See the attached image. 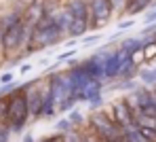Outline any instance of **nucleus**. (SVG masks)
Masks as SVG:
<instances>
[{"label":"nucleus","instance_id":"26","mask_svg":"<svg viewBox=\"0 0 156 142\" xmlns=\"http://www.w3.org/2000/svg\"><path fill=\"white\" fill-rule=\"evenodd\" d=\"M2 127H4V125H2V123H0V129H2Z\"/></svg>","mask_w":156,"mask_h":142},{"label":"nucleus","instance_id":"17","mask_svg":"<svg viewBox=\"0 0 156 142\" xmlns=\"http://www.w3.org/2000/svg\"><path fill=\"white\" fill-rule=\"evenodd\" d=\"M78 142H101V140H99V138H97L95 134H93V136H87V134H80V140H78Z\"/></svg>","mask_w":156,"mask_h":142},{"label":"nucleus","instance_id":"10","mask_svg":"<svg viewBox=\"0 0 156 142\" xmlns=\"http://www.w3.org/2000/svg\"><path fill=\"white\" fill-rule=\"evenodd\" d=\"M118 49L125 51V53H129V55L133 57L135 53H139V51L146 49V38H125Z\"/></svg>","mask_w":156,"mask_h":142},{"label":"nucleus","instance_id":"25","mask_svg":"<svg viewBox=\"0 0 156 142\" xmlns=\"http://www.w3.org/2000/svg\"><path fill=\"white\" fill-rule=\"evenodd\" d=\"M0 49H2V30H0Z\"/></svg>","mask_w":156,"mask_h":142},{"label":"nucleus","instance_id":"12","mask_svg":"<svg viewBox=\"0 0 156 142\" xmlns=\"http://www.w3.org/2000/svg\"><path fill=\"white\" fill-rule=\"evenodd\" d=\"M150 4H152V0H129V9H127V13H129V15H137V13L146 11Z\"/></svg>","mask_w":156,"mask_h":142},{"label":"nucleus","instance_id":"1","mask_svg":"<svg viewBox=\"0 0 156 142\" xmlns=\"http://www.w3.org/2000/svg\"><path fill=\"white\" fill-rule=\"evenodd\" d=\"M61 28L53 21V17H44L36 28L32 30V38H30V47L27 51H34V49H42V47H51L57 45L59 38H61Z\"/></svg>","mask_w":156,"mask_h":142},{"label":"nucleus","instance_id":"15","mask_svg":"<svg viewBox=\"0 0 156 142\" xmlns=\"http://www.w3.org/2000/svg\"><path fill=\"white\" fill-rule=\"evenodd\" d=\"M57 129H59L61 134H70V132H74V125H72L70 119H61V121L57 123Z\"/></svg>","mask_w":156,"mask_h":142},{"label":"nucleus","instance_id":"27","mask_svg":"<svg viewBox=\"0 0 156 142\" xmlns=\"http://www.w3.org/2000/svg\"><path fill=\"white\" fill-rule=\"evenodd\" d=\"M32 2H34V0H30V4H32Z\"/></svg>","mask_w":156,"mask_h":142},{"label":"nucleus","instance_id":"4","mask_svg":"<svg viewBox=\"0 0 156 142\" xmlns=\"http://www.w3.org/2000/svg\"><path fill=\"white\" fill-rule=\"evenodd\" d=\"M23 93H26L27 106H30V114L32 117H42V106L47 100V87H36V83H26L23 85Z\"/></svg>","mask_w":156,"mask_h":142},{"label":"nucleus","instance_id":"21","mask_svg":"<svg viewBox=\"0 0 156 142\" xmlns=\"http://www.w3.org/2000/svg\"><path fill=\"white\" fill-rule=\"evenodd\" d=\"M133 24H135L133 19H127V21H120V24H118V30H127V28H131Z\"/></svg>","mask_w":156,"mask_h":142},{"label":"nucleus","instance_id":"2","mask_svg":"<svg viewBox=\"0 0 156 142\" xmlns=\"http://www.w3.org/2000/svg\"><path fill=\"white\" fill-rule=\"evenodd\" d=\"M30 106H27L26 93H23V85L19 87L13 95H11V106H9V121H6V127L13 132V134H19L23 127H26L27 119H30Z\"/></svg>","mask_w":156,"mask_h":142},{"label":"nucleus","instance_id":"5","mask_svg":"<svg viewBox=\"0 0 156 142\" xmlns=\"http://www.w3.org/2000/svg\"><path fill=\"white\" fill-rule=\"evenodd\" d=\"M87 4L91 9V26H105L114 11L112 0H87Z\"/></svg>","mask_w":156,"mask_h":142},{"label":"nucleus","instance_id":"14","mask_svg":"<svg viewBox=\"0 0 156 142\" xmlns=\"http://www.w3.org/2000/svg\"><path fill=\"white\" fill-rule=\"evenodd\" d=\"M139 79H141L144 83H148V85H156V68H152V70H144V72H139Z\"/></svg>","mask_w":156,"mask_h":142},{"label":"nucleus","instance_id":"18","mask_svg":"<svg viewBox=\"0 0 156 142\" xmlns=\"http://www.w3.org/2000/svg\"><path fill=\"white\" fill-rule=\"evenodd\" d=\"M99 38H101L99 34H91V36H87L82 43H84V45H93V43H95V40H99Z\"/></svg>","mask_w":156,"mask_h":142},{"label":"nucleus","instance_id":"22","mask_svg":"<svg viewBox=\"0 0 156 142\" xmlns=\"http://www.w3.org/2000/svg\"><path fill=\"white\" fill-rule=\"evenodd\" d=\"M30 70H32V66H30V64H23V66L19 68V74H26V72H30Z\"/></svg>","mask_w":156,"mask_h":142},{"label":"nucleus","instance_id":"23","mask_svg":"<svg viewBox=\"0 0 156 142\" xmlns=\"http://www.w3.org/2000/svg\"><path fill=\"white\" fill-rule=\"evenodd\" d=\"M146 19H148V24H152V21L156 24V11H152V13H148V17H146Z\"/></svg>","mask_w":156,"mask_h":142},{"label":"nucleus","instance_id":"6","mask_svg":"<svg viewBox=\"0 0 156 142\" xmlns=\"http://www.w3.org/2000/svg\"><path fill=\"white\" fill-rule=\"evenodd\" d=\"M112 119H114V123H116L122 132L135 125V114H133V110L129 108V104H127L125 100L114 102V106H112Z\"/></svg>","mask_w":156,"mask_h":142},{"label":"nucleus","instance_id":"13","mask_svg":"<svg viewBox=\"0 0 156 142\" xmlns=\"http://www.w3.org/2000/svg\"><path fill=\"white\" fill-rule=\"evenodd\" d=\"M9 106H11V95L0 98V123L2 125H6L9 121Z\"/></svg>","mask_w":156,"mask_h":142},{"label":"nucleus","instance_id":"8","mask_svg":"<svg viewBox=\"0 0 156 142\" xmlns=\"http://www.w3.org/2000/svg\"><path fill=\"white\" fill-rule=\"evenodd\" d=\"M68 79H70V89H72V95H74V98H78V95L82 93V89L93 81V79L82 70V66H74V68L68 72Z\"/></svg>","mask_w":156,"mask_h":142},{"label":"nucleus","instance_id":"19","mask_svg":"<svg viewBox=\"0 0 156 142\" xmlns=\"http://www.w3.org/2000/svg\"><path fill=\"white\" fill-rule=\"evenodd\" d=\"M70 121H72V125L76 127V123H80V121H82V117H80V114H78L76 110H74V113L70 114Z\"/></svg>","mask_w":156,"mask_h":142},{"label":"nucleus","instance_id":"9","mask_svg":"<svg viewBox=\"0 0 156 142\" xmlns=\"http://www.w3.org/2000/svg\"><path fill=\"white\" fill-rule=\"evenodd\" d=\"M97 98H101V81H91L78 95V100L82 102H95Z\"/></svg>","mask_w":156,"mask_h":142},{"label":"nucleus","instance_id":"20","mask_svg":"<svg viewBox=\"0 0 156 142\" xmlns=\"http://www.w3.org/2000/svg\"><path fill=\"white\" fill-rule=\"evenodd\" d=\"M76 55V51H70V53H61V55L57 57V62H66V59H70V57Z\"/></svg>","mask_w":156,"mask_h":142},{"label":"nucleus","instance_id":"7","mask_svg":"<svg viewBox=\"0 0 156 142\" xmlns=\"http://www.w3.org/2000/svg\"><path fill=\"white\" fill-rule=\"evenodd\" d=\"M66 11L70 13L72 21H78V24H87L91 26V9L87 4V0H70Z\"/></svg>","mask_w":156,"mask_h":142},{"label":"nucleus","instance_id":"24","mask_svg":"<svg viewBox=\"0 0 156 142\" xmlns=\"http://www.w3.org/2000/svg\"><path fill=\"white\" fill-rule=\"evenodd\" d=\"M40 142H66L61 136H55V138H47V140H40Z\"/></svg>","mask_w":156,"mask_h":142},{"label":"nucleus","instance_id":"11","mask_svg":"<svg viewBox=\"0 0 156 142\" xmlns=\"http://www.w3.org/2000/svg\"><path fill=\"white\" fill-rule=\"evenodd\" d=\"M125 142H150V140L139 132L137 125H133V127H129V129H125Z\"/></svg>","mask_w":156,"mask_h":142},{"label":"nucleus","instance_id":"16","mask_svg":"<svg viewBox=\"0 0 156 142\" xmlns=\"http://www.w3.org/2000/svg\"><path fill=\"white\" fill-rule=\"evenodd\" d=\"M15 81V74L13 72H4L2 77H0V85H9V83H13Z\"/></svg>","mask_w":156,"mask_h":142},{"label":"nucleus","instance_id":"3","mask_svg":"<svg viewBox=\"0 0 156 142\" xmlns=\"http://www.w3.org/2000/svg\"><path fill=\"white\" fill-rule=\"evenodd\" d=\"M89 125H91V132L101 142H122L125 138V132L105 113H93L89 119Z\"/></svg>","mask_w":156,"mask_h":142}]
</instances>
